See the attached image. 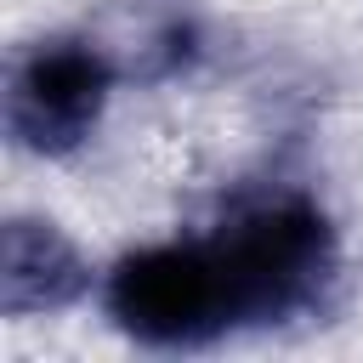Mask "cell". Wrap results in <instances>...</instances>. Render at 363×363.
Instances as JSON below:
<instances>
[{"mask_svg":"<svg viewBox=\"0 0 363 363\" xmlns=\"http://www.w3.org/2000/svg\"><path fill=\"white\" fill-rule=\"evenodd\" d=\"M102 301H108V318L142 346L182 352L238 329L216 238H176V244H147L119 255Z\"/></svg>","mask_w":363,"mask_h":363,"instance_id":"7a4b0ae2","label":"cell"},{"mask_svg":"<svg viewBox=\"0 0 363 363\" xmlns=\"http://www.w3.org/2000/svg\"><path fill=\"white\" fill-rule=\"evenodd\" d=\"M91 267L79 261V250L34 216H11L0 233V306L11 318L28 312H62L85 295Z\"/></svg>","mask_w":363,"mask_h":363,"instance_id":"277c9868","label":"cell"},{"mask_svg":"<svg viewBox=\"0 0 363 363\" xmlns=\"http://www.w3.org/2000/svg\"><path fill=\"white\" fill-rule=\"evenodd\" d=\"M113 79H119V68L96 40H79V34L34 40L11 62L6 125L28 153H45V159L74 153L96 130V119L113 96Z\"/></svg>","mask_w":363,"mask_h":363,"instance_id":"3957f363","label":"cell"},{"mask_svg":"<svg viewBox=\"0 0 363 363\" xmlns=\"http://www.w3.org/2000/svg\"><path fill=\"white\" fill-rule=\"evenodd\" d=\"M216 255L233 289L238 329L244 323L272 329L289 318H312L323 312L340 278V238L329 216L301 193H284V199H267L233 216L216 233Z\"/></svg>","mask_w":363,"mask_h":363,"instance_id":"6da1fadb","label":"cell"}]
</instances>
